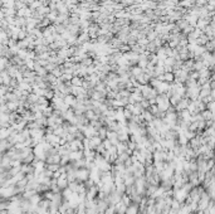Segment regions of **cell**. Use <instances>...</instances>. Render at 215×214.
Wrapping results in <instances>:
<instances>
[{
	"label": "cell",
	"mask_w": 215,
	"mask_h": 214,
	"mask_svg": "<svg viewBox=\"0 0 215 214\" xmlns=\"http://www.w3.org/2000/svg\"><path fill=\"white\" fill-rule=\"evenodd\" d=\"M75 176H77L78 179L86 180V179H87V176H88V171H87V170H79V171H77Z\"/></svg>",
	"instance_id": "1"
}]
</instances>
